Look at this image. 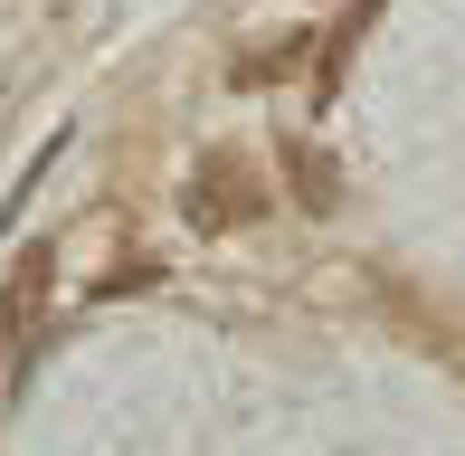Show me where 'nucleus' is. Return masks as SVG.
Wrapping results in <instances>:
<instances>
[{
    "label": "nucleus",
    "instance_id": "nucleus-1",
    "mask_svg": "<svg viewBox=\"0 0 465 456\" xmlns=\"http://www.w3.org/2000/svg\"><path fill=\"white\" fill-rule=\"evenodd\" d=\"M266 219V181L247 153H228V143H209L200 162H190L181 181V228H200V238H228V228H257Z\"/></svg>",
    "mask_w": 465,
    "mask_h": 456
},
{
    "label": "nucleus",
    "instance_id": "nucleus-2",
    "mask_svg": "<svg viewBox=\"0 0 465 456\" xmlns=\"http://www.w3.org/2000/svg\"><path fill=\"white\" fill-rule=\"evenodd\" d=\"M285 172H294V200H304V210H332L342 181H332V162L313 153V143H285Z\"/></svg>",
    "mask_w": 465,
    "mask_h": 456
},
{
    "label": "nucleus",
    "instance_id": "nucleus-3",
    "mask_svg": "<svg viewBox=\"0 0 465 456\" xmlns=\"http://www.w3.org/2000/svg\"><path fill=\"white\" fill-rule=\"evenodd\" d=\"M38 285H48V257L29 247V266H19V276H10V295H0V304H10V323L29 314V304H38Z\"/></svg>",
    "mask_w": 465,
    "mask_h": 456
}]
</instances>
